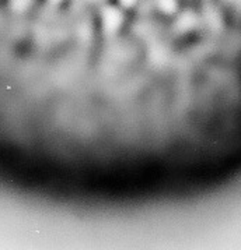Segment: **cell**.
I'll return each instance as SVG.
<instances>
[{"instance_id": "3957f363", "label": "cell", "mask_w": 241, "mask_h": 250, "mask_svg": "<svg viewBox=\"0 0 241 250\" xmlns=\"http://www.w3.org/2000/svg\"><path fill=\"white\" fill-rule=\"evenodd\" d=\"M153 7L164 16H175L180 11L178 0H153Z\"/></svg>"}, {"instance_id": "8992f818", "label": "cell", "mask_w": 241, "mask_h": 250, "mask_svg": "<svg viewBox=\"0 0 241 250\" xmlns=\"http://www.w3.org/2000/svg\"><path fill=\"white\" fill-rule=\"evenodd\" d=\"M48 3H49L50 6H59V4H63L65 1H68V0H47Z\"/></svg>"}, {"instance_id": "6da1fadb", "label": "cell", "mask_w": 241, "mask_h": 250, "mask_svg": "<svg viewBox=\"0 0 241 250\" xmlns=\"http://www.w3.org/2000/svg\"><path fill=\"white\" fill-rule=\"evenodd\" d=\"M125 13L117 3H104L98 9L100 30L104 37L114 38L125 25Z\"/></svg>"}, {"instance_id": "5b68a950", "label": "cell", "mask_w": 241, "mask_h": 250, "mask_svg": "<svg viewBox=\"0 0 241 250\" xmlns=\"http://www.w3.org/2000/svg\"><path fill=\"white\" fill-rule=\"evenodd\" d=\"M115 3L120 6L122 10L129 11L135 10L141 4V0H115Z\"/></svg>"}, {"instance_id": "7a4b0ae2", "label": "cell", "mask_w": 241, "mask_h": 250, "mask_svg": "<svg viewBox=\"0 0 241 250\" xmlns=\"http://www.w3.org/2000/svg\"><path fill=\"white\" fill-rule=\"evenodd\" d=\"M198 21H199V17L196 13L191 10L178 11L175 14L174 27H175V30L181 31V32H187V31H191L198 24Z\"/></svg>"}, {"instance_id": "277c9868", "label": "cell", "mask_w": 241, "mask_h": 250, "mask_svg": "<svg viewBox=\"0 0 241 250\" xmlns=\"http://www.w3.org/2000/svg\"><path fill=\"white\" fill-rule=\"evenodd\" d=\"M35 0H7V7L14 14H25L31 10Z\"/></svg>"}]
</instances>
